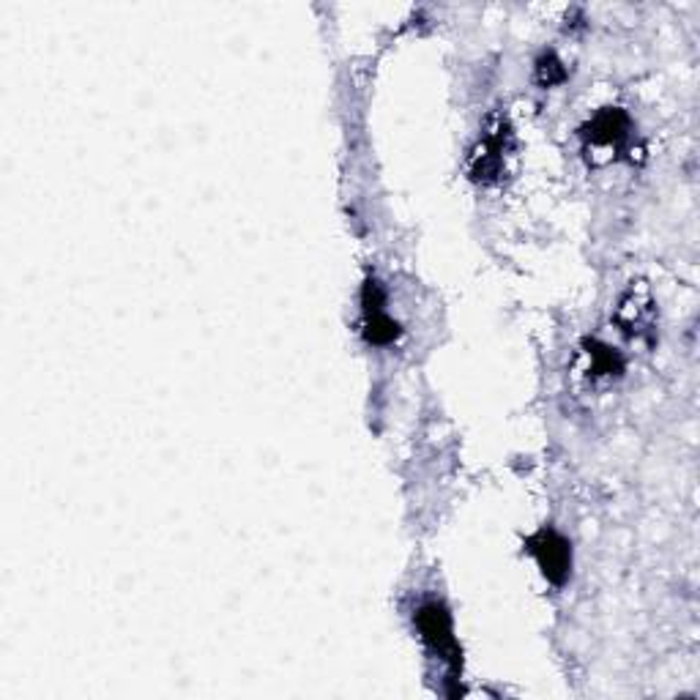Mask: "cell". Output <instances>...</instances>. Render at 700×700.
Returning <instances> with one entry per match:
<instances>
[{
  "label": "cell",
  "mask_w": 700,
  "mask_h": 700,
  "mask_svg": "<svg viewBox=\"0 0 700 700\" xmlns=\"http://www.w3.org/2000/svg\"><path fill=\"white\" fill-rule=\"evenodd\" d=\"M585 359H588V372L594 378H613L624 370V359L611 346L591 340L585 342Z\"/></svg>",
  "instance_id": "5b68a950"
},
{
  "label": "cell",
  "mask_w": 700,
  "mask_h": 700,
  "mask_svg": "<svg viewBox=\"0 0 700 700\" xmlns=\"http://www.w3.org/2000/svg\"><path fill=\"white\" fill-rule=\"evenodd\" d=\"M413 618H416V629L422 640L427 643L429 651L455 670L460 668V646H457L455 629H452L449 611L441 602H424Z\"/></svg>",
  "instance_id": "6da1fadb"
},
{
  "label": "cell",
  "mask_w": 700,
  "mask_h": 700,
  "mask_svg": "<svg viewBox=\"0 0 700 700\" xmlns=\"http://www.w3.org/2000/svg\"><path fill=\"white\" fill-rule=\"evenodd\" d=\"M629 137V118L627 113L607 107L600 116L585 126V142L594 148H607V151H618Z\"/></svg>",
  "instance_id": "277c9868"
},
{
  "label": "cell",
  "mask_w": 700,
  "mask_h": 700,
  "mask_svg": "<svg viewBox=\"0 0 700 700\" xmlns=\"http://www.w3.org/2000/svg\"><path fill=\"white\" fill-rule=\"evenodd\" d=\"M361 307H364V337L372 346H392L400 337V326L389 318L386 296H383L381 283L370 279L361 290Z\"/></svg>",
  "instance_id": "3957f363"
},
{
  "label": "cell",
  "mask_w": 700,
  "mask_h": 700,
  "mask_svg": "<svg viewBox=\"0 0 700 700\" xmlns=\"http://www.w3.org/2000/svg\"><path fill=\"white\" fill-rule=\"evenodd\" d=\"M528 553L537 559L539 570L553 585H561L572 572V548L553 528H542L526 542Z\"/></svg>",
  "instance_id": "7a4b0ae2"
},
{
  "label": "cell",
  "mask_w": 700,
  "mask_h": 700,
  "mask_svg": "<svg viewBox=\"0 0 700 700\" xmlns=\"http://www.w3.org/2000/svg\"><path fill=\"white\" fill-rule=\"evenodd\" d=\"M537 72L542 74V83H544V85H553V83H559V79H564V77H566L564 63H561L559 59H555L553 53L542 55V61H539Z\"/></svg>",
  "instance_id": "8992f818"
}]
</instances>
